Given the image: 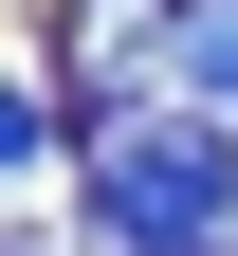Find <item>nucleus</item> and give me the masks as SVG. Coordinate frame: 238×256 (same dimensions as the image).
<instances>
[{
  "label": "nucleus",
  "instance_id": "1",
  "mask_svg": "<svg viewBox=\"0 0 238 256\" xmlns=\"http://www.w3.org/2000/svg\"><path fill=\"white\" fill-rule=\"evenodd\" d=\"M74 202L110 256H220L238 238V128L201 110H74Z\"/></svg>",
  "mask_w": 238,
  "mask_h": 256
},
{
  "label": "nucleus",
  "instance_id": "2",
  "mask_svg": "<svg viewBox=\"0 0 238 256\" xmlns=\"http://www.w3.org/2000/svg\"><path fill=\"white\" fill-rule=\"evenodd\" d=\"M165 74H183V110H201V128H238V0H183Z\"/></svg>",
  "mask_w": 238,
  "mask_h": 256
},
{
  "label": "nucleus",
  "instance_id": "3",
  "mask_svg": "<svg viewBox=\"0 0 238 256\" xmlns=\"http://www.w3.org/2000/svg\"><path fill=\"white\" fill-rule=\"evenodd\" d=\"M55 128H74V110H55V92H37V74H0V183H19V165H37V146H55Z\"/></svg>",
  "mask_w": 238,
  "mask_h": 256
}]
</instances>
